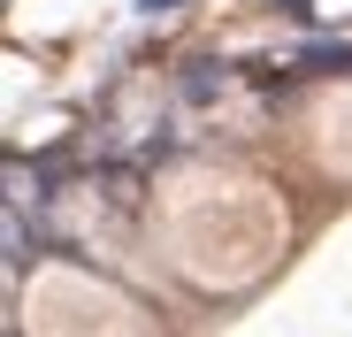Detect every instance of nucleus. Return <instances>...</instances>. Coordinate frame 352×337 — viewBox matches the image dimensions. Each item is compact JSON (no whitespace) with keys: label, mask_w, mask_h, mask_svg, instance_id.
I'll list each match as a JSON object with an SVG mask.
<instances>
[{"label":"nucleus","mask_w":352,"mask_h":337,"mask_svg":"<svg viewBox=\"0 0 352 337\" xmlns=\"http://www.w3.org/2000/svg\"><path fill=\"white\" fill-rule=\"evenodd\" d=\"M307 69H352V46H314Z\"/></svg>","instance_id":"obj_1"},{"label":"nucleus","mask_w":352,"mask_h":337,"mask_svg":"<svg viewBox=\"0 0 352 337\" xmlns=\"http://www.w3.org/2000/svg\"><path fill=\"white\" fill-rule=\"evenodd\" d=\"M161 8H184V0H138V16H161Z\"/></svg>","instance_id":"obj_2"}]
</instances>
